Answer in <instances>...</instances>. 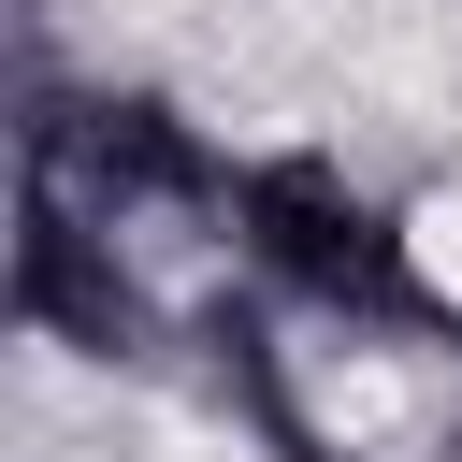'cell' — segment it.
<instances>
[{"label": "cell", "mask_w": 462, "mask_h": 462, "mask_svg": "<svg viewBox=\"0 0 462 462\" xmlns=\"http://www.w3.org/2000/svg\"><path fill=\"white\" fill-rule=\"evenodd\" d=\"M404 303L419 332H462V188H404Z\"/></svg>", "instance_id": "1"}]
</instances>
